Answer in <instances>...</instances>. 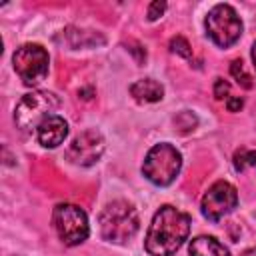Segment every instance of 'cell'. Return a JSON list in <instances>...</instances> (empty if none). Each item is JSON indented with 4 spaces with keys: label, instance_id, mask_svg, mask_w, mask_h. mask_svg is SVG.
Here are the masks:
<instances>
[{
    "label": "cell",
    "instance_id": "17",
    "mask_svg": "<svg viewBox=\"0 0 256 256\" xmlns=\"http://www.w3.org/2000/svg\"><path fill=\"white\" fill-rule=\"evenodd\" d=\"M174 124L180 128V132H190V130H194V128H196L198 120H196V116H194L192 112L184 110V112H180V114L174 118Z\"/></svg>",
    "mask_w": 256,
    "mask_h": 256
},
{
    "label": "cell",
    "instance_id": "7",
    "mask_svg": "<svg viewBox=\"0 0 256 256\" xmlns=\"http://www.w3.org/2000/svg\"><path fill=\"white\" fill-rule=\"evenodd\" d=\"M16 74L26 86H36L48 76L50 56L40 44H22L12 56Z\"/></svg>",
    "mask_w": 256,
    "mask_h": 256
},
{
    "label": "cell",
    "instance_id": "16",
    "mask_svg": "<svg viewBox=\"0 0 256 256\" xmlns=\"http://www.w3.org/2000/svg\"><path fill=\"white\" fill-rule=\"evenodd\" d=\"M168 46H170V52L172 54H178V56H182L186 60L192 58V48H190V44H188V40L184 36H174Z\"/></svg>",
    "mask_w": 256,
    "mask_h": 256
},
{
    "label": "cell",
    "instance_id": "13",
    "mask_svg": "<svg viewBox=\"0 0 256 256\" xmlns=\"http://www.w3.org/2000/svg\"><path fill=\"white\" fill-rule=\"evenodd\" d=\"M62 36H66V42L70 48H86V46H98L104 44V36H100L98 32L94 34L92 30H76V28H66L62 32Z\"/></svg>",
    "mask_w": 256,
    "mask_h": 256
},
{
    "label": "cell",
    "instance_id": "6",
    "mask_svg": "<svg viewBox=\"0 0 256 256\" xmlns=\"http://www.w3.org/2000/svg\"><path fill=\"white\" fill-rule=\"evenodd\" d=\"M52 224H54V230H56L58 238L66 246H78L90 234L86 212L80 206L70 204V202L58 204L54 208V212H52Z\"/></svg>",
    "mask_w": 256,
    "mask_h": 256
},
{
    "label": "cell",
    "instance_id": "8",
    "mask_svg": "<svg viewBox=\"0 0 256 256\" xmlns=\"http://www.w3.org/2000/svg\"><path fill=\"white\" fill-rule=\"evenodd\" d=\"M236 206H238V192L226 180L214 182L204 192L202 202H200V210H202L204 218H208L210 222L222 220L224 216H228L230 212H234Z\"/></svg>",
    "mask_w": 256,
    "mask_h": 256
},
{
    "label": "cell",
    "instance_id": "3",
    "mask_svg": "<svg viewBox=\"0 0 256 256\" xmlns=\"http://www.w3.org/2000/svg\"><path fill=\"white\" fill-rule=\"evenodd\" d=\"M182 168V154L168 142L154 144L142 164V174L154 186H168L176 180Z\"/></svg>",
    "mask_w": 256,
    "mask_h": 256
},
{
    "label": "cell",
    "instance_id": "15",
    "mask_svg": "<svg viewBox=\"0 0 256 256\" xmlns=\"http://www.w3.org/2000/svg\"><path fill=\"white\" fill-rule=\"evenodd\" d=\"M234 168L236 172H244L246 168H256V150L240 148L234 154Z\"/></svg>",
    "mask_w": 256,
    "mask_h": 256
},
{
    "label": "cell",
    "instance_id": "14",
    "mask_svg": "<svg viewBox=\"0 0 256 256\" xmlns=\"http://www.w3.org/2000/svg\"><path fill=\"white\" fill-rule=\"evenodd\" d=\"M230 74H232V78L238 82V86H242V88H246V90H250V88L254 86L252 76L246 72L242 60H232V64H230Z\"/></svg>",
    "mask_w": 256,
    "mask_h": 256
},
{
    "label": "cell",
    "instance_id": "11",
    "mask_svg": "<svg viewBox=\"0 0 256 256\" xmlns=\"http://www.w3.org/2000/svg\"><path fill=\"white\" fill-rule=\"evenodd\" d=\"M130 94L134 96L136 102L152 104L164 98V86L154 78H140L130 86Z\"/></svg>",
    "mask_w": 256,
    "mask_h": 256
},
{
    "label": "cell",
    "instance_id": "18",
    "mask_svg": "<svg viewBox=\"0 0 256 256\" xmlns=\"http://www.w3.org/2000/svg\"><path fill=\"white\" fill-rule=\"evenodd\" d=\"M228 94H230V84L224 80V78H216L214 82V98L216 100H228Z\"/></svg>",
    "mask_w": 256,
    "mask_h": 256
},
{
    "label": "cell",
    "instance_id": "21",
    "mask_svg": "<svg viewBox=\"0 0 256 256\" xmlns=\"http://www.w3.org/2000/svg\"><path fill=\"white\" fill-rule=\"evenodd\" d=\"M252 62H254V68H256V42L252 44Z\"/></svg>",
    "mask_w": 256,
    "mask_h": 256
},
{
    "label": "cell",
    "instance_id": "1",
    "mask_svg": "<svg viewBox=\"0 0 256 256\" xmlns=\"http://www.w3.org/2000/svg\"><path fill=\"white\" fill-rule=\"evenodd\" d=\"M188 234H190V216L170 204H164L154 214L148 226L144 248L150 256H172L186 242Z\"/></svg>",
    "mask_w": 256,
    "mask_h": 256
},
{
    "label": "cell",
    "instance_id": "5",
    "mask_svg": "<svg viewBox=\"0 0 256 256\" xmlns=\"http://www.w3.org/2000/svg\"><path fill=\"white\" fill-rule=\"evenodd\" d=\"M206 34L220 48H230L242 36V20L230 4H216L206 14Z\"/></svg>",
    "mask_w": 256,
    "mask_h": 256
},
{
    "label": "cell",
    "instance_id": "19",
    "mask_svg": "<svg viewBox=\"0 0 256 256\" xmlns=\"http://www.w3.org/2000/svg\"><path fill=\"white\" fill-rule=\"evenodd\" d=\"M164 10H166V2H160V0L152 2V4L148 6V20H150V22L158 20V18L164 14Z\"/></svg>",
    "mask_w": 256,
    "mask_h": 256
},
{
    "label": "cell",
    "instance_id": "2",
    "mask_svg": "<svg viewBox=\"0 0 256 256\" xmlns=\"http://www.w3.org/2000/svg\"><path fill=\"white\" fill-rule=\"evenodd\" d=\"M100 234L106 242L126 244L134 238L140 228V218L136 208L126 200H112L100 212Z\"/></svg>",
    "mask_w": 256,
    "mask_h": 256
},
{
    "label": "cell",
    "instance_id": "22",
    "mask_svg": "<svg viewBox=\"0 0 256 256\" xmlns=\"http://www.w3.org/2000/svg\"><path fill=\"white\" fill-rule=\"evenodd\" d=\"M242 256H256V248H250V250H246Z\"/></svg>",
    "mask_w": 256,
    "mask_h": 256
},
{
    "label": "cell",
    "instance_id": "20",
    "mask_svg": "<svg viewBox=\"0 0 256 256\" xmlns=\"http://www.w3.org/2000/svg\"><path fill=\"white\" fill-rule=\"evenodd\" d=\"M242 106H244V100H242V98H228V100H226L228 112H240Z\"/></svg>",
    "mask_w": 256,
    "mask_h": 256
},
{
    "label": "cell",
    "instance_id": "4",
    "mask_svg": "<svg viewBox=\"0 0 256 256\" xmlns=\"http://www.w3.org/2000/svg\"><path fill=\"white\" fill-rule=\"evenodd\" d=\"M60 106L56 94L48 90H34L20 98L14 108V122L22 132H36L38 126L52 116V112Z\"/></svg>",
    "mask_w": 256,
    "mask_h": 256
},
{
    "label": "cell",
    "instance_id": "9",
    "mask_svg": "<svg viewBox=\"0 0 256 256\" xmlns=\"http://www.w3.org/2000/svg\"><path fill=\"white\" fill-rule=\"evenodd\" d=\"M104 148H106L104 136L96 128H90L80 132L70 142V146L66 148V160L76 166H92L102 158Z\"/></svg>",
    "mask_w": 256,
    "mask_h": 256
},
{
    "label": "cell",
    "instance_id": "12",
    "mask_svg": "<svg viewBox=\"0 0 256 256\" xmlns=\"http://www.w3.org/2000/svg\"><path fill=\"white\" fill-rule=\"evenodd\" d=\"M188 254L190 256H230V250L218 238L202 234L190 240Z\"/></svg>",
    "mask_w": 256,
    "mask_h": 256
},
{
    "label": "cell",
    "instance_id": "10",
    "mask_svg": "<svg viewBox=\"0 0 256 256\" xmlns=\"http://www.w3.org/2000/svg\"><path fill=\"white\" fill-rule=\"evenodd\" d=\"M68 136V122L58 116V114H52L48 116L36 130V138L38 142L44 146V148H56L60 146Z\"/></svg>",
    "mask_w": 256,
    "mask_h": 256
}]
</instances>
